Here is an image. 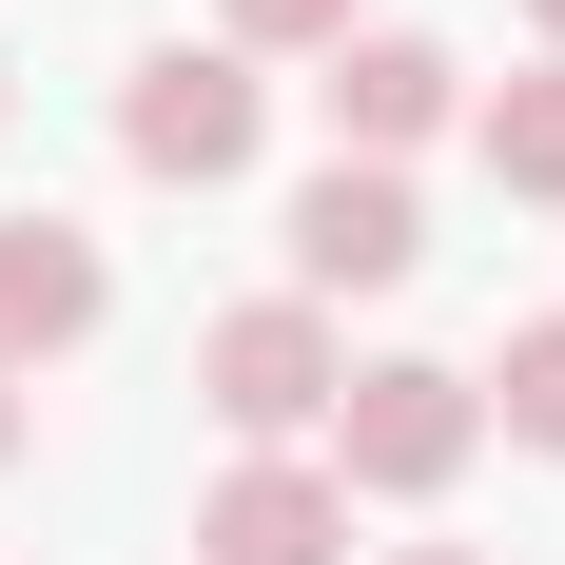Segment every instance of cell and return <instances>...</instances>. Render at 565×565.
<instances>
[{"label":"cell","mask_w":565,"mask_h":565,"mask_svg":"<svg viewBox=\"0 0 565 565\" xmlns=\"http://www.w3.org/2000/svg\"><path fill=\"white\" fill-rule=\"evenodd\" d=\"M488 449V391H468L449 351H371V371H351L332 391V488H371V508H429V488H449V468Z\"/></svg>","instance_id":"cell-1"},{"label":"cell","mask_w":565,"mask_h":565,"mask_svg":"<svg viewBox=\"0 0 565 565\" xmlns=\"http://www.w3.org/2000/svg\"><path fill=\"white\" fill-rule=\"evenodd\" d=\"M195 391H215V429H234V449H332L351 332L312 312V292H254V312H215V332H195Z\"/></svg>","instance_id":"cell-2"},{"label":"cell","mask_w":565,"mask_h":565,"mask_svg":"<svg viewBox=\"0 0 565 565\" xmlns=\"http://www.w3.org/2000/svg\"><path fill=\"white\" fill-rule=\"evenodd\" d=\"M254 137H274V78L234 40H157L137 78H117V157L157 175V195H215V175H254Z\"/></svg>","instance_id":"cell-3"},{"label":"cell","mask_w":565,"mask_h":565,"mask_svg":"<svg viewBox=\"0 0 565 565\" xmlns=\"http://www.w3.org/2000/svg\"><path fill=\"white\" fill-rule=\"evenodd\" d=\"M312 98H332V157L391 175L409 137H449V117H468V58H449V40H409V20H371V40L312 58Z\"/></svg>","instance_id":"cell-4"},{"label":"cell","mask_w":565,"mask_h":565,"mask_svg":"<svg viewBox=\"0 0 565 565\" xmlns=\"http://www.w3.org/2000/svg\"><path fill=\"white\" fill-rule=\"evenodd\" d=\"M429 274V215H409V175H371V157H332L312 195H292V292L332 312V292H409Z\"/></svg>","instance_id":"cell-5"},{"label":"cell","mask_w":565,"mask_h":565,"mask_svg":"<svg viewBox=\"0 0 565 565\" xmlns=\"http://www.w3.org/2000/svg\"><path fill=\"white\" fill-rule=\"evenodd\" d=\"M195 565H351V488L312 449H234L195 508Z\"/></svg>","instance_id":"cell-6"},{"label":"cell","mask_w":565,"mask_h":565,"mask_svg":"<svg viewBox=\"0 0 565 565\" xmlns=\"http://www.w3.org/2000/svg\"><path fill=\"white\" fill-rule=\"evenodd\" d=\"M117 312V254L78 215H0V371H58V351H98Z\"/></svg>","instance_id":"cell-7"},{"label":"cell","mask_w":565,"mask_h":565,"mask_svg":"<svg viewBox=\"0 0 565 565\" xmlns=\"http://www.w3.org/2000/svg\"><path fill=\"white\" fill-rule=\"evenodd\" d=\"M468 137H488V175H508V195H546V215H565V58L488 78V98H468Z\"/></svg>","instance_id":"cell-8"},{"label":"cell","mask_w":565,"mask_h":565,"mask_svg":"<svg viewBox=\"0 0 565 565\" xmlns=\"http://www.w3.org/2000/svg\"><path fill=\"white\" fill-rule=\"evenodd\" d=\"M468 391L508 409V449H565V312H526V332L488 351V371H468Z\"/></svg>","instance_id":"cell-9"},{"label":"cell","mask_w":565,"mask_h":565,"mask_svg":"<svg viewBox=\"0 0 565 565\" xmlns=\"http://www.w3.org/2000/svg\"><path fill=\"white\" fill-rule=\"evenodd\" d=\"M215 40L234 58H332V40H371V0H215Z\"/></svg>","instance_id":"cell-10"},{"label":"cell","mask_w":565,"mask_h":565,"mask_svg":"<svg viewBox=\"0 0 565 565\" xmlns=\"http://www.w3.org/2000/svg\"><path fill=\"white\" fill-rule=\"evenodd\" d=\"M0 468H20V371H0Z\"/></svg>","instance_id":"cell-11"},{"label":"cell","mask_w":565,"mask_h":565,"mask_svg":"<svg viewBox=\"0 0 565 565\" xmlns=\"http://www.w3.org/2000/svg\"><path fill=\"white\" fill-rule=\"evenodd\" d=\"M526 40H546V58H565V0H526Z\"/></svg>","instance_id":"cell-12"},{"label":"cell","mask_w":565,"mask_h":565,"mask_svg":"<svg viewBox=\"0 0 565 565\" xmlns=\"http://www.w3.org/2000/svg\"><path fill=\"white\" fill-rule=\"evenodd\" d=\"M391 565H488V546H391Z\"/></svg>","instance_id":"cell-13"}]
</instances>
